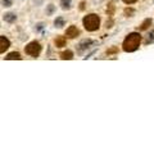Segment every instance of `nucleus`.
<instances>
[{"instance_id":"0eeeda50","label":"nucleus","mask_w":154,"mask_h":154,"mask_svg":"<svg viewBox=\"0 0 154 154\" xmlns=\"http://www.w3.org/2000/svg\"><path fill=\"white\" fill-rule=\"evenodd\" d=\"M60 58L62 59H64V60H67V59H72L73 58V53H72L71 50H66V51H62L60 53Z\"/></svg>"},{"instance_id":"a211bd4d","label":"nucleus","mask_w":154,"mask_h":154,"mask_svg":"<svg viewBox=\"0 0 154 154\" xmlns=\"http://www.w3.org/2000/svg\"><path fill=\"white\" fill-rule=\"evenodd\" d=\"M123 2L126 3V4H134V3H136L137 0H123Z\"/></svg>"},{"instance_id":"dca6fc26","label":"nucleus","mask_w":154,"mask_h":154,"mask_svg":"<svg viewBox=\"0 0 154 154\" xmlns=\"http://www.w3.org/2000/svg\"><path fill=\"white\" fill-rule=\"evenodd\" d=\"M2 5L3 7H11L12 5V0H2Z\"/></svg>"},{"instance_id":"f03ea898","label":"nucleus","mask_w":154,"mask_h":154,"mask_svg":"<svg viewBox=\"0 0 154 154\" xmlns=\"http://www.w3.org/2000/svg\"><path fill=\"white\" fill-rule=\"evenodd\" d=\"M82 22H84V26L86 30L91 32L99 30V27H100V18L96 14H89V16H86Z\"/></svg>"},{"instance_id":"9b49d317","label":"nucleus","mask_w":154,"mask_h":154,"mask_svg":"<svg viewBox=\"0 0 154 154\" xmlns=\"http://www.w3.org/2000/svg\"><path fill=\"white\" fill-rule=\"evenodd\" d=\"M71 3H72V0H60L62 9H64V11H68V9H71Z\"/></svg>"},{"instance_id":"1a4fd4ad","label":"nucleus","mask_w":154,"mask_h":154,"mask_svg":"<svg viewBox=\"0 0 154 154\" xmlns=\"http://www.w3.org/2000/svg\"><path fill=\"white\" fill-rule=\"evenodd\" d=\"M5 59H8V60H11V59H22V57H21V54L19 53H17V51H13V53H9V54L5 57Z\"/></svg>"},{"instance_id":"ddd939ff","label":"nucleus","mask_w":154,"mask_h":154,"mask_svg":"<svg viewBox=\"0 0 154 154\" xmlns=\"http://www.w3.org/2000/svg\"><path fill=\"white\" fill-rule=\"evenodd\" d=\"M150 25H152V19H145V21L143 22V25L140 26V30H141V31L146 30V28H148L149 26H150Z\"/></svg>"},{"instance_id":"4468645a","label":"nucleus","mask_w":154,"mask_h":154,"mask_svg":"<svg viewBox=\"0 0 154 154\" xmlns=\"http://www.w3.org/2000/svg\"><path fill=\"white\" fill-rule=\"evenodd\" d=\"M54 11H55L54 5H53V4H50V5H48V11H46V14H48V16H51V14L54 13Z\"/></svg>"},{"instance_id":"20e7f679","label":"nucleus","mask_w":154,"mask_h":154,"mask_svg":"<svg viewBox=\"0 0 154 154\" xmlns=\"http://www.w3.org/2000/svg\"><path fill=\"white\" fill-rule=\"evenodd\" d=\"M80 35V31H79V28L75 27V26H71L67 28V31H66V36L67 37H69V38H75Z\"/></svg>"},{"instance_id":"6ab92c4d","label":"nucleus","mask_w":154,"mask_h":154,"mask_svg":"<svg viewBox=\"0 0 154 154\" xmlns=\"http://www.w3.org/2000/svg\"><path fill=\"white\" fill-rule=\"evenodd\" d=\"M125 13H126V14H132L134 11H132V9H126V11H125Z\"/></svg>"},{"instance_id":"f257e3e1","label":"nucleus","mask_w":154,"mask_h":154,"mask_svg":"<svg viewBox=\"0 0 154 154\" xmlns=\"http://www.w3.org/2000/svg\"><path fill=\"white\" fill-rule=\"evenodd\" d=\"M140 42H141V36L140 33L137 32H132L125 38L123 41V50L127 51V53H131V51H135L140 46Z\"/></svg>"},{"instance_id":"39448f33","label":"nucleus","mask_w":154,"mask_h":154,"mask_svg":"<svg viewBox=\"0 0 154 154\" xmlns=\"http://www.w3.org/2000/svg\"><path fill=\"white\" fill-rule=\"evenodd\" d=\"M11 46V42L5 36H0V54L5 51L8 48Z\"/></svg>"},{"instance_id":"423d86ee","label":"nucleus","mask_w":154,"mask_h":154,"mask_svg":"<svg viewBox=\"0 0 154 154\" xmlns=\"http://www.w3.org/2000/svg\"><path fill=\"white\" fill-rule=\"evenodd\" d=\"M16 19H17V16H16L14 13H12V12H9V13H5V14H4V21L8 22V23L16 22Z\"/></svg>"},{"instance_id":"9d476101","label":"nucleus","mask_w":154,"mask_h":154,"mask_svg":"<svg viewBox=\"0 0 154 154\" xmlns=\"http://www.w3.org/2000/svg\"><path fill=\"white\" fill-rule=\"evenodd\" d=\"M55 45H57V48L64 46V45H66V37H63V36H58V37L55 38Z\"/></svg>"},{"instance_id":"f8f14e48","label":"nucleus","mask_w":154,"mask_h":154,"mask_svg":"<svg viewBox=\"0 0 154 154\" xmlns=\"http://www.w3.org/2000/svg\"><path fill=\"white\" fill-rule=\"evenodd\" d=\"M54 25H55V27H58V28L63 27V26H64V19L62 18V17H58L55 21H54Z\"/></svg>"},{"instance_id":"6e6552de","label":"nucleus","mask_w":154,"mask_h":154,"mask_svg":"<svg viewBox=\"0 0 154 154\" xmlns=\"http://www.w3.org/2000/svg\"><path fill=\"white\" fill-rule=\"evenodd\" d=\"M91 44H93V41H91V40H84V41L79 45V51H82V50H85V49H88L89 45H91Z\"/></svg>"},{"instance_id":"f3484780","label":"nucleus","mask_w":154,"mask_h":154,"mask_svg":"<svg viewBox=\"0 0 154 154\" xmlns=\"http://www.w3.org/2000/svg\"><path fill=\"white\" fill-rule=\"evenodd\" d=\"M117 51H118L117 48H112V49L107 50V54H108V55H110V54H114V53H117Z\"/></svg>"},{"instance_id":"2eb2a0df","label":"nucleus","mask_w":154,"mask_h":154,"mask_svg":"<svg viewBox=\"0 0 154 154\" xmlns=\"http://www.w3.org/2000/svg\"><path fill=\"white\" fill-rule=\"evenodd\" d=\"M107 12H108V14H109V16H112V14H113V12H114V5H113V3H110L109 5H108Z\"/></svg>"},{"instance_id":"7ed1b4c3","label":"nucleus","mask_w":154,"mask_h":154,"mask_svg":"<svg viewBox=\"0 0 154 154\" xmlns=\"http://www.w3.org/2000/svg\"><path fill=\"white\" fill-rule=\"evenodd\" d=\"M25 51H26V54L31 55V57H33V58L38 57V55H40V53H41V45H40V42H37V41L30 42V44L26 46Z\"/></svg>"}]
</instances>
